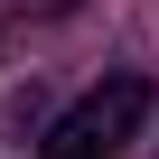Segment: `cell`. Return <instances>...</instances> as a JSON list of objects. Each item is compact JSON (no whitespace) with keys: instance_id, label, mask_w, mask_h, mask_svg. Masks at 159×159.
Returning a JSON list of instances; mask_svg holds the SVG:
<instances>
[{"instance_id":"cell-2","label":"cell","mask_w":159,"mask_h":159,"mask_svg":"<svg viewBox=\"0 0 159 159\" xmlns=\"http://www.w3.org/2000/svg\"><path fill=\"white\" fill-rule=\"evenodd\" d=\"M10 10H75V0H10Z\"/></svg>"},{"instance_id":"cell-1","label":"cell","mask_w":159,"mask_h":159,"mask_svg":"<svg viewBox=\"0 0 159 159\" xmlns=\"http://www.w3.org/2000/svg\"><path fill=\"white\" fill-rule=\"evenodd\" d=\"M140 122H150V75L112 66L103 84H84L56 112V131L38 140V159H122V140H140Z\"/></svg>"}]
</instances>
